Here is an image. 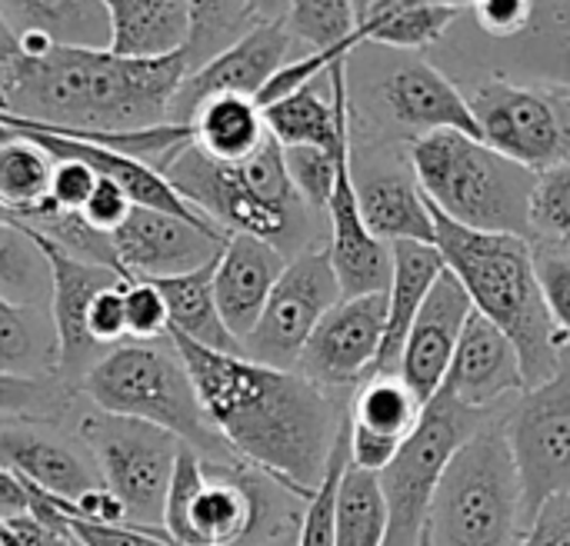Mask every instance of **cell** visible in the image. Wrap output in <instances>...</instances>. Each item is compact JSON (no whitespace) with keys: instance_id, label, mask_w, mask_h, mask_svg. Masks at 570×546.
<instances>
[{"instance_id":"cell-1","label":"cell","mask_w":570,"mask_h":546,"mask_svg":"<svg viewBox=\"0 0 570 546\" xmlns=\"http://www.w3.org/2000/svg\"><path fill=\"white\" fill-rule=\"evenodd\" d=\"M167 340L180 354L204 417L227 450L307 504L347 417L331 390L297 370H274L247 357L204 350L180 334H167Z\"/></svg>"},{"instance_id":"cell-2","label":"cell","mask_w":570,"mask_h":546,"mask_svg":"<svg viewBox=\"0 0 570 546\" xmlns=\"http://www.w3.org/2000/svg\"><path fill=\"white\" fill-rule=\"evenodd\" d=\"M187 77L184 53L124 60L110 50L50 47L0 67V123L57 137L137 133L167 123Z\"/></svg>"},{"instance_id":"cell-3","label":"cell","mask_w":570,"mask_h":546,"mask_svg":"<svg viewBox=\"0 0 570 546\" xmlns=\"http://www.w3.org/2000/svg\"><path fill=\"white\" fill-rule=\"evenodd\" d=\"M431 217L434 247L448 274H454V280L464 287L474 314H481L511 340L521 360L524 387L538 390L551 384L564 367L568 344L548 314L528 237L464 230L434 207Z\"/></svg>"},{"instance_id":"cell-4","label":"cell","mask_w":570,"mask_h":546,"mask_svg":"<svg viewBox=\"0 0 570 546\" xmlns=\"http://www.w3.org/2000/svg\"><path fill=\"white\" fill-rule=\"evenodd\" d=\"M411 167L424 200L451 224L481 234H531L538 177L481 140L451 130L424 133L411 143Z\"/></svg>"},{"instance_id":"cell-5","label":"cell","mask_w":570,"mask_h":546,"mask_svg":"<svg viewBox=\"0 0 570 546\" xmlns=\"http://www.w3.org/2000/svg\"><path fill=\"white\" fill-rule=\"evenodd\" d=\"M80 390L94 404V410L150 424L197 450L207 464H240L204 417L194 380L170 340L167 347H114L83 374Z\"/></svg>"},{"instance_id":"cell-6","label":"cell","mask_w":570,"mask_h":546,"mask_svg":"<svg viewBox=\"0 0 570 546\" xmlns=\"http://www.w3.org/2000/svg\"><path fill=\"white\" fill-rule=\"evenodd\" d=\"M528 524L501 420H488L451 460L431 504L428 540L431 546H518Z\"/></svg>"},{"instance_id":"cell-7","label":"cell","mask_w":570,"mask_h":546,"mask_svg":"<svg viewBox=\"0 0 570 546\" xmlns=\"http://www.w3.org/2000/svg\"><path fill=\"white\" fill-rule=\"evenodd\" d=\"M257 470L244 464H207L197 450L180 444L167 504L164 534L174 546H257L284 537L277 524L267 520L274 510L271 484L264 490Z\"/></svg>"},{"instance_id":"cell-8","label":"cell","mask_w":570,"mask_h":546,"mask_svg":"<svg viewBox=\"0 0 570 546\" xmlns=\"http://www.w3.org/2000/svg\"><path fill=\"white\" fill-rule=\"evenodd\" d=\"M488 424V414H474L461 407L451 394L438 390L431 404H424L417 430L404 440L397 457L377 474L384 500H387V544L417 546L428 534V517L434 494L461 454V447Z\"/></svg>"},{"instance_id":"cell-9","label":"cell","mask_w":570,"mask_h":546,"mask_svg":"<svg viewBox=\"0 0 570 546\" xmlns=\"http://www.w3.org/2000/svg\"><path fill=\"white\" fill-rule=\"evenodd\" d=\"M77 434L100 474V484L124 500L130 527L164 534V504L180 440L150 424L100 410L83 414Z\"/></svg>"},{"instance_id":"cell-10","label":"cell","mask_w":570,"mask_h":546,"mask_svg":"<svg viewBox=\"0 0 570 546\" xmlns=\"http://www.w3.org/2000/svg\"><path fill=\"white\" fill-rule=\"evenodd\" d=\"M468 107L478 123V140L528 173L541 177L570 163L568 90H538L491 77L474 83Z\"/></svg>"},{"instance_id":"cell-11","label":"cell","mask_w":570,"mask_h":546,"mask_svg":"<svg viewBox=\"0 0 570 546\" xmlns=\"http://www.w3.org/2000/svg\"><path fill=\"white\" fill-rule=\"evenodd\" d=\"M341 300L327 247H307L287 260L257 327L240 344L244 357L274 370H297L311 334Z\"/></svg>"},{"instance_id":"cell-12","label":"cell","mask_w":570,"mask_h":546,"mask_svg":"<svg viewBox=\"0 0 570 546\" xmlns=\"http://www.w3.org/2000/svg\"><path fill=\"white\" fill-rule=\"evenodd\" d=\"M504 444L521 477L528 520L558 494L570 490V367L521 394L518 407L501 420Z\"/></svg>"},{"instance_id":"cell-13","label":"cell","mask_w":570,"mask_h":546,"mask_svg":"<svg viewBox=\"0 0 570 546\" xmlns=\"http://www.w3.org/2000/svg\"><path fill=\"white\" fill-rule=\"evenodd\" d=\"M120 274L127 280H174L214 264L227 244V234L197 227L184 217L134 207L127 220L110 234Z\"/></svg>"},{"instance_id":"cell-14","label":"cell","mask_w":570,"mask_h":546,"mask_svg":"<svg viewBox=\"0 0 570 546\" xmlns=\"http://www.w3.org/2000/svg\"><path fill=\"white\" fill-rule=\"evenodd\" d=\"M384 320L387 294L344 297L311 334L297 374L324 390L371 380L384 344Z\"/></svg>"},{"instance_id":"cell-15","label":"cell","mask_w":570,"mask_h":546,"mask_svg":"<svg viewBox=\"0 0 570 546\" xmlns=\"http://www.w3.org/2000/svg\"><path fill=\"white\" fill-rule=\"evenodd\" d=\"M287 3L281 13L267 17L264 23H257L240 43H234L227 53H220L217 60H210L207 67L187 73L174 93L170 103V117L167 123H190V117L214 97H247L257 100V93L267 87V80L287 63L294 60V37L284 23Z\"/></svg>"},{"instance_id":"cell-16","label":"cell","mask_w":570,"mask_h":546,"mask_svg":"<svg viewBox=\"0 0 570 546\" xmlns=\"http://www.w3.org/2000/svg\"><path fill=\"white\" fill-rule=\"evenodd\" d=\"M30 237L40 247L47 270H50V324H53V337H57V377L70 387L73 380H83V374L100 360L97 357L100 347L87 337V310H90L94 297L127 277H120L107 267H97V264L73 260L70 254H63L60 247H53L50 240H43L37 234H30Z\"/></svg>"},{"instance_id":"cell-17","label":"cell","mask_w":570,"mask_h":546,"mask_svg":"<svg viewBox=\"0 0 570 546\" xmlns=\"http://www.w3.org/2000/svg\"><path fill=\"white\" fill-rule=\"evenodd\" d=\"M324 214L331 220L327 254L341 284V297L387 294L391 247L371 237V230L364 227V217L357 207V187H354V143L351 140L337 153V180H334V193Z\"/></svg>"},{"instance_id":"cell-18","label":"cell","mask_w":570,"mask_h":546,"mask_svg":"<svg viewBox=\"0 0 570 546\" xmlns=\"http://www.w3.org/2000/svg\"><path fill=\"white\" fill-rule=\"evenodd\" d=\"M471 314H474V307H471L464 287L444 267V274L431 287V294L407 334V344L401 354V370H397L401 384L421 404H431L438 397V390L444 387L451 357L461 344V334H464Z\"/></svg>"},{"instance_id":"cell-19","label":"cell","mask_w":570,"mask_h":546,"mask_svg":"<svg viewBox=\"0 0 570 546\" xmlns=\"http://www.w3.org/2000/svg\"><path fill=\"white\" fill-rule=\"evenodd\" d=\"M441 390L474 414H488L511 394H528L518 350L481 314H471Z\"/></svg>"},{"instance_id":"cell-20","label":"cell","mask_w":570,"mask_h":546,"mask_svg":"<svg viewBox=\"0 0 570 546\" xmlns=\"http://www.w3.org/2000/svg\"><path fill=\"white\" fill-rule=\"evenodd\" d=\"M284 267L287 254H281L274 244L244 234L227 237L214 267V300L237 344H244L257 327Z\"/></svg>"},{"instance_id":"cell-21","label":"cell","mask_w":570,"mask_h":546,"mask_svg":"<svg viewBox=\"0 0 570 546\" xmlns=\"http://www.w3.org/2000/svg\"><path fill=\"white\" fill-rule=\"evenodd\" d=\"M0 467L17 480L70 504L87 490L104 487L94 460H83L73 447L50 437L33 420L0 417Z\"/></svg>"},{"instance_id":"cell-22","label":"cell","mask_w":570,"mask_h":546,"mask_svg":"<svg viewBox=\"0 0 570 546\" xmlns=\"http://www.w3.org/2000/svg\"><path fill=\"white\" fill-rule=\"evenodd\" d=\"M27 140H33L40 150H47L53 160H77L83 167H90L100 180L114 183L134 207H147V210H164V214H174V217H184L197 227H210L217 230L207 217H200L194 207H187L177 190L164 180V173H157L154 167L127 157V153H117V150H107V147H97V143H83V140H67V137H53V133H40V130H20V127H7ZM224 234V230H220Z\"/></svg>"},{"instance_id":"cell-23","label":"cell","mask_w":570,"mask_h":546,"mask_svg":"<svg viewBox=\"0 0 570 546\" xmlns=\"http://www.w3.org/2000/svg\"><path fill=\"white\" fill-rule=\"evenodd\" d=\"M381 93L391 117L407 130H417V137L451 130L478 140V123L468 107V97L438 67L424 60H407L394 67L381 83Z\"/></svg>"},{"instance_id":"cell-24","label":"cell","mask_w":570,"mask_h":546,"mask_svg":"<svg viewBox=\"0 0 570 546\" xmlns=\"http://www.w3.org/2000/svg\"><path fill=\"white\" fill-rule=\"evenodd\" d=\"M444 274V260L438 247L428 244H391V287H387V320H384V344L374 367V377H397L401 354L407 344V334Z\"/></svg>"},{"instance_id":"cell-25","label":"cell","mask_w":570,"mask_h":546,"mask_svg":"<svg viewBox=\"0 0 570 546\" xmlns=\"http://www.w3.org/2000/svg\"><path fill=\"white\" fill-rule=\"evenodd\" d=\"M364 227L381 244H428L434 247V217L414 177L401 170H377L354 177Z\"/></svg>"},{"instance_id":"cell-26","label":"cell","mask_w":570,"mask_h":546,"mask_svg":"<svg viewBox=\"0 0 570 546\" xmlns=\"http://www.w3.org/2000/svg\"><path fill=\"white\" fill-rule=\"evenodd\" d=\"M107 50L124 60H167L184 53L190 3L184 0H110Z\"/></svg>"},{"instance_id":"cell-27","label":"cell","mask_w":570,"mask_h":546,"mask_svg":"<svg viewBox=\"0 0 570 546\" xmlns=\"http://www.w3.org/2000/svg\"><path fill=\"white\" fill-rule=\"evenodd\" d=\"M357 13V37L361 43H384L401 50H421L438 43L448 27L461 17L458 3H434V0H367L354 3Z\"/></svg>"},{"instance_id":"cell-28","label":"cell","mask_w":570,"mask_h":546,"mask_svg":"<svg viewBox=\"0 0 570 546\" xmlns=\"http://www.w3.org/2000/svg\"><path fill=\"white\" fill-rule=\"evenodd\" d=\"M214 264L174 277V280H157L154 287L160 290L164 304H167V320H170V334H180L184 340L214 350V354H230V357H244L240 344L230 337V330L220 320L217 300H214Z\"/></svg>"},{"instance_id":"cell-29","label":"cell","mask_w":570,"mask_h":546,"mask_svg":"<svg viewBox=\"0 0 570 546\" xmlns=\"http://www.w3.org/2000/svg\"><path fill=\"white\" fill-rule=\"evenodd\" d=\"M13 33H40L67 50H107L110 13L107 3H0Z\"/></svg>"},{"instance_id":"cell-30","label":"cell","mask_w":570,"mask_h":546,"mask_svg":"<svg viewBox=\"0 0 570 546\" xmlns=\"http://www.w3.org/2000/svg\"><path fill=\"white\" fill-rule=\"evenodd\" d=\"M194 143L220 163L247 160L267 137L264 110L247 97H214L190 117Z\"/></svg>"},{"instance_id":"cell-31","label":"cell","mask_w":570,"mask_h":546,"mask_svg":"<svg viewBox=\"0 0 570 546\" xmlns=\"http://www.w3.org/2000/svg\"><path fill=\"white\" fill-rule=\"evenodd\" d=\"M57 160L33 140L10 130L0 143V214L13 224H27L50 210V177Z\"/></svg>"},{"instance_id":"cell-32","label":"cell","mask_w":570,"mask_h":546,"mask_svg":"<svg viewBox=\"0 0 570 546\" xmlns=\"http://www.w3.org/2000/svg\"><path fill=\"white\" fill-rule=\"evenodd\" d=\"M284 3H210L194 0L190 3V33L184 43V67L187 73L207 67L220 53H227L234 43H240L257 23L281 13Z\"/></svg>"},{"instance_id":"cell-33","label":"cell","mask_w":570,"mask_h":546,"mask_svg":"<svg viewBox=\"0 0 570 546\" xmlns=\"http://www.w3.org/2000/svg\"><path fill=\"white\" fill-rule=\"evenodd\" d=\"M424 404L401 384V377H371L351 400L347 424L361 434L404 444L421 424Z\"/></svg>"},{"instance_id":"cell-34","label":"cell","mask_w":570,"mask_h":546,"mask_svg":"<svg viewBox=\"0 0 570 546\" xmlns=\"http://www.w3.org/2000/svg\"><path fill=\"white\" fill-rule=\"evenodd\" d=\"M57 374V337L53 324H43L37 307L13 304L0 294V374L43 377Z\"/></svg>"},{"instance_id":"cell-35","label":"cell","mask_w":570,"mask_h":546,"mask_svg":"<svg viewBox=\"0 0 570 546\" xmlns=\"http://www.w3.org/2000/svg\"><path fill=\"white\" fill-rule=\"evenodd\" d=\"M387 544V500L377 474L347 467L337 494V537L334 546Z\"/></svg>"},{"instance_id":"cell-36","label":"cell","mask_w":570,"mask_h":546,"mask_svg":"<svg viewBox=\"0 0 570 546\" xmlns=\"http://www.w3.org/2000/svg\"><path fill=\"white\" fill-rule=\"evenodd\" d=\"M0 294L23 307H37V300H50L47 260L33 244V237L13 220H0Z\"/></svg>"},{"instance_id":"cell-37","label":"cell","mask_w":570,"mask_h":546,"mask_svg":"<svg viewBox=\"0 0 570 546\" xmlns=\"http://www.w3.org/2000/svg\"><path fill=\"white\" fill-rule=\"evenodd\" d=\"M284 23L297 40L311 47V53L337 50V47H361L357 37V13L347 0H297L287 3Z\"/></svg>"},{"instance_id":"cell-38","label":"cell","mask_w":570,"mask_h":546,"mask_svg":"<svg viewBox=\"0 0 570 546\" xmlns=\"http://www.w3.org/2000/svg\"><path fill=\"white\" fill-rule=\"evenodd\" d=\"M347 467H351V450H347V417H344V424H341V430L334 437L324 477H321L317 490L311 494V500L304 507L301 527L294 534V546H334V537H337V494H341V480H344Z\"/></svg>"},{"instance_id":"cell-39","label":"cell","mask_w":570,"mask_h":546,"mask_svg":"<svg viewBox=\"0 0 570 546\" xmlns=\"http://www.w3.org/2000/svg\"><path fill=\"white\" fill-rule=\"evenodd\" d=\"M347 140H351V123L341 130L334 150H324V147H281L287 177H291L297 197L311 210H327V200H331L334 180H337V153H341V147Z\"/></svg>"},{"instance_id":"cell-40","label":"cell","mask_w":570,"mask_h":546,"mask_svg":"<svg viewBox=\"0 0 570 546\" xmlns=\"http://www.w3.org/2000/svg\"><path fill=\"white\" fill-rule=\"evenodd\" d=\"M70 404V387L60 377H10L0 374V417L43 420Z\"/></svg>"},{"instance_id":"cell-41","label":"cell","mask_w":570,"mask_h":546,"mask_svg":"<svg viewBox=\"0 0 570 546\" xmlns=\"http://www.w3.org/2000/svg\"><path fill=\"white\" fill-rule=\"evenodd\" d=\"M531 230L554 247H570V163L538 177L531 193Z\"/></svg>"},{"instance_id":"cell-42","label":"cell","mask_w":570,"mask_h":546,"mask_svg":"<svg viewBox=\"0 0 570 546\" xmlns=\"http://www.w3.org/2000/svg\"><path fill=\"white\" fill-rule=\"evenodd\" d=\"M534 270H538V284H541L548 314L570 347V250L568 247L534 250Z\"/></svg>"},{"instance_id":"cell-43","label":"cell","mask_w":570,"mask_h":546,"mask_svg":"<svg viewBox=\"0 0 570 546\" xmlns=\"http://www.w3.org/2000/svg\"><path fill=\"white\" fill-rule=\"evenodd\" d=\"M124 314H127V337L134 344H154L167 340L170 320H167V304L154 284L130 280L124 287Z\"/></svg>"},{"instance_id":"cell-44","label":"cell","mask_w":570,"mask_h":546,"mask_svg":"<svg viewBox=\"0 0 570 546\" xmlns=\"http://www.w3.org/2000/svg\"><path fill=\"white\" fill-rule=\"evenodd\" d=\"M130 280H120L107 290H100L87 310V337L107 350V347H117L124 337H127V314H124V287Z\"/></svg>"},{"instance_id":"cell-45","label":"cell","mask_w":570,"mask_h":546,"mask_svg":"<svg viewBox=\"0 0 570 546\" xmlns=\"http://www.w3.org/2000/svg\"><path fill=\"white\" fill-rule=\"evenodd\" d=\"M97 190V173L77 160H57L50 177V203L63 214H80L90 193Z\"/></svg>"},{"instance_id":"cell-46","label":"cell","mask_w":570,"mask_h":546,"mask_svg":"<svg viewBox=\"0 0 570 546\" xmlns=\"http://www.w3.org/2000/svg\"><path fill=\"white\" fill-rule=\"evenodd\" d=\"M538 3L528 0H481L474 3V20L491 37H521L531 30Z\"/></svg>"},{"instance_id":"cell-47","label":"cell","mask_w":570,"mask_h":546,"mask_svg":"<svg viewBox=\"0 0 570 546\" xmlns=\"http://www.w3.org/2000/svg\"><path fill=\"white\" fill-rule=\"evenodd\" d=\"M67 534L77 546H174L167 534L140 530V527H104V524L70 520Z\"/></svg>"},{"instance_id":"cell-48","label":"cell","mask_w":570,"mask_h":546,"mask_svg":"<svg viewBox=\"0 0 570 546\" xmlns=\"http://www.w3.org/2000/svg\"><path fill=\"white\" fill-rule=\"evenodd\" d=\"M518 546H570V490L551 497L531 517Z\"/></svg>"},{"instance_id":"cell-49","label":"cell","mask_w":570,"mask_h":546,"mask_svg":"<svg viewBox=\"0 0 570 546\" xmlns=\"http://www.w3.org/2000/svg\"><path fill=\"white\" fill-rule=\"evenodd\" d=\"M134 210V203L114 187V183H107V180H100L97 177V190L90 193V200L83 203V210H80V217L94 227V230H100V234H114L124 220H127V214Z\"/></svg>"},{"instance_id":"cell-50","label":"cell","mask_w":570,"mask_h":546,"mask_svg":"<svg viewBox=\"0 0 570 546\" xmlns=\"http://www.w3.org/2000/svg\"><path fill=\"white\" fill-rule=\"evenodd\" d=\"M7 530H10V546H73L70 534L53 530L30 514L7 517Z\"/></svg>"},{"instance_id":"cell-51","label":"cell","mask_w":570,"mask_h":546,"mask_svg":"<svg viewBox=\"0 0 570 546\" xmlns=\"http://www.w3.org/2000/svg\"><path fill=\"white\" fill-rule=\"evenodd\" d=\"M27 514V497H23V487L17 484L13 474H7L0 467V520L7 517H20Z\"/></svg>"},{"instance_id":"cell-52","label":"cell","mask_w":570,"mask_h":546,"mask_svg":"<svg viewBox=\"0 0 570 546\" xmlns=\"http://www.w3.org/2000/svg\"><path fill=\"white\" fill-rule=\"evenodd\" d=\"M17 57H20V37L13 33L10 20H7L3 10H0V67L13 63Z\"/></svg>"},{"instance_id":"cell-53","label":"cell","mask_w":570,"mask_h":546,"mask_svg":"<svg viewBox=\"0 0 570 546\" xmlns=\"http://www.w3.org/2000/svg\"><path fill=\"white\" fill-rule=\"evenodd\" d=\"M257 546H294V534H284V537H274V540H264Z\"/></svg>"},{"instance_id":"cell-54","label":"cell","mask_w":570,"mask_h":546,"mask_svg":"<svg viewBox=\"0 0 570 546\" xmlns=\"http://www.w3.org/2000/svg\"><path fill=\"white\" fill-rule=\"evenodd\" d=\"M0 546H10V530H7V520H0Z\"/></svg>"},{"instance_id":"cell-55","label":"cell","mask_w":570,"mask_h":546,"mask_svg":"<svg viewBox=\"0 0 570 546\" xmlns=\"http://www.w3.org/2000/svg\"><path fill=\"white\" fill-rule=\"evenodd\" d=\"M7 137H10V130H7V127H3V123H0V143H3V140H7Z\"/></svg>"},{"instance_id":"cell-56","label":"cell","mask_w":570,"mask_h":546,"mask_svg":"<svg viewBox=\"0 0 570 546\" xmlns=\"http://www.w3.org/2000/svg\"><path fill=\"white\" fill-rule=\"evenodd\" d=\"M417 546H431V540H428V534L421 537V544H417Z\"/></svg>"},{"instance_id":"cell-57","label":"cell","mask_w":570,"mask_h":546,"mask_svg":"<svg viewBox=\"0 0 570 546\" xmlns=\"http://www.w3.org/2000/svg\"><path fill=\"white\" fill-rule=\"evenodd\" d=\"M0 220H7V217H3V214H0Z\"/></svg>"},{"instance_id":"cell-58","label":"cell","mask_w":570,"mask_h":546,"mask_svg":"<svg viewBox=\"0 0 570 546\" xmlns=\"http://www.w3.org/2000/svg\"><path fill=\"white\" fill-rule=\"evenodd\" d=\"M73 546H77V544H73Z\"/></svg>"}]
</instances>
